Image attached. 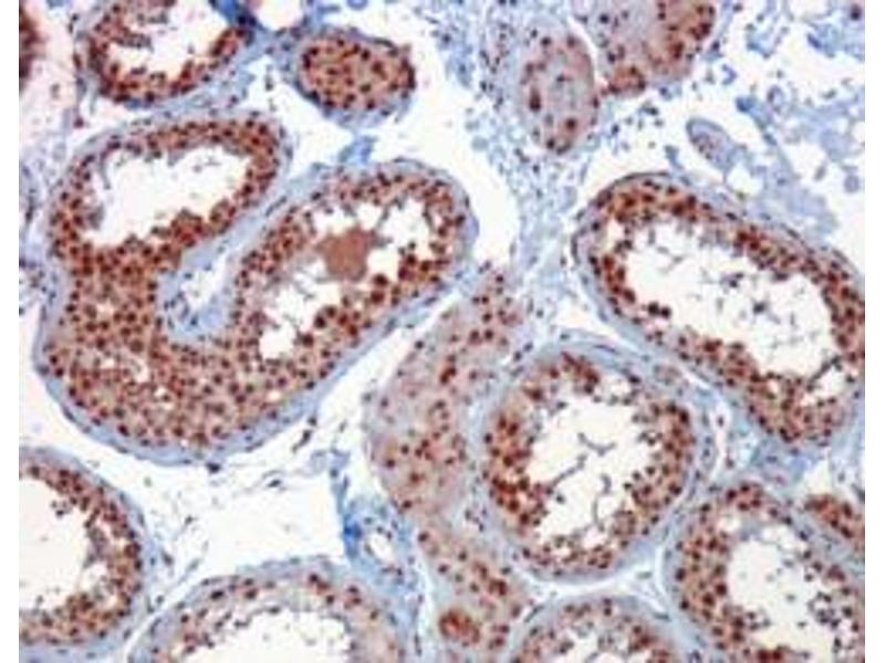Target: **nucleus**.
<instances>
[{"label":"nucleus","instance_id":"f257e3e1","mask_svg":"<svg viewBox=\"0 0 885 663\" xmlns=\"http://www.w3.org/2000/svg\"><path fill=\"white\" fill-rule=\"evenodd\" d=\"M490 497L522 554L562 576L614 567L685 478L667 411L605 366L563 357L532 371L486 444Z\"/></svg>","mask_w":885,"mask_h":663},{"label":"nucleus","instance_id":"f03ea898","mask_svg":"<svg viewBox=\"0 0 885 663\" xmlns=\"http://www.w3.org/2000/svg\"><path fill=\"white\" fill-rule=\"evenodd\" d=\"M279 165L274 136L251 119H180L117 135L64 177L54 250L71 274L170 265L257 204Z\"/></svg>","mask_w":885,"mask_h":663},{"label":"nucleus","instance_id":"7ed1b4c3","mask_svg":"<svg viewBox=\"0 0 885 663\" xmlns=\"http://www.w3.org/2000/svg\"><path fill=\"white\" fill-rule=\"evenodd\" d=\"M244 31L202 1H121L103 12L86 40L90 70L122 102L184 96L238 53Z\"/></svg>","mask_w":885,"mask_h":663},{"label":"nucleus","instance_id":"20e7f679","mask_svg":"<svg viewBox=\"0 0 885 663\" xmlns=\"http://www.w3.org/2000/svg\"><path fill=\"white\" fill-rule=\"evenodd\" d=\"M519 92L528 128L546 148L570 147L594 120L591 61L570 36L541 39L522 66Z\"/></svg>","mask_w":885,"mask_h":663},{"label":"nucleus","instance_id":"39448f33","mask_svg":"<svg viewBox=\"0 0 885 663\" xmlns=\"http://www.w3.org/2000/svg\"><path fill=\"white\" fill-rule=\"evenodd\" d=\"M655 632L632 612L610 600L562 607L537 624L517 651L519 662L663 661Z\"/></svg>","mask_w":885,"mask_h":663},{"label":"nucleus","instance_id":"423d86ee","mask_svg":"<svg viewBox=\"0 0 885 663\" xmlns=\"http://www.w3.org/2000/svg\"><path fill=\"white\" fill-rule=\"evenodd\" d=\"M298 75L314 98L343 110L386 106L412 84L409 65L396 50L346 34L308 43L298 59Z\"/></svg>","mask_w":885,"mask_h":663},{"label":"nucleus","instance_id":"0eeeda50","mask_svg":"<svg viewBox=\"0 0 885 663\" xmlns=\"http://www.w3.org/2000/svg\"><path fill=\"white\" fill-rule=\"evenodd\" d=\"M378 465L393 499L412 514L431 511L448 480L419 443L387 445Z\"/></svg>","mask_w":885,"mask_h":663}]
</instances>
